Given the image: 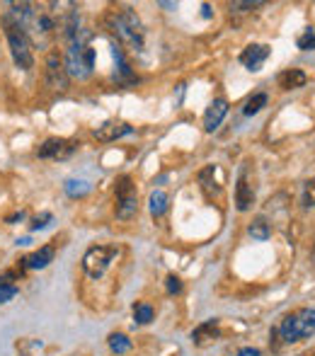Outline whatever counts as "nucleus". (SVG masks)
<instances>
[{
	"mask_svg": "<svg viewBox=\"0 0 315 356\" xmlns=\"http://www.w3.org/2000/svg\"><path fill=\"white\" fill-rule=\"evenodd\" d=\"M104 27L109 29V34L117 37L119 44H127L134 51H143V24L131 8H119L107 13Z\"/></svg>",
	"mask_w": 315,
	"mask_h": 356,
	"instance_id": "obj_1",
	"label": "nucleus"
},
{
	"mask_svg": "<svg viewBox=\"0 0 315 356\" xmlns=\"http://www.w3.org/2000/svg\"><path fill=\"white\" fill-rule=\"evenodd\" d=\"M313 334H315V308L293 310L277 327V337H282L284 344L301 342V339L313 337Z\"/></svg>",
	"mask_w": 315,
	"mask_h": 356,
	"instance_id": "obj_2",
	"label": "nucleus"
},
{
	"mask_svg": "<svg viewBox=\"0 0 315 356\" xmlns=\"http://www.w3.org/2000/svg\"><path fill=\"white\" fill-rule=\"evenodd\" d=\"M90 32H80L76 42L68 44V51H66V71L68 78H88L95 68V49L88 44Z\"/></svg>",
	"mask_w": 315,
	"mask_h": 356,
	"instance_id": "obj_3",
	"label": "nucleus"
},
{
	"mask_svg": "<svg viewBox=\"0 0 315 356\" xmlns=\"http://www.w3.org/2000/svg\"><path fill=\"white\" fill-rule=\"evenodd\" d=\"M3 27H5V37H8V47H10V56H13L15 66L19 71H29L34 66V56H32V42L24 34L22 27H17L15 22L3 17Z\"/></svg>",
	"mask_w": 315,
	"mask_h": 356,
	"instance_id": "obj_4",
	"label": "nucleus"
},
{
	"mask_svg": "<svg viewBox=\"0 0 315 356\" xmlns=\"http://www.w3.org/2000/svg\"><path fill=\"white\" fill-rule=\"evenodd\" d=\"M54 29H58V19H56V13L54 10H47V8H37L34 5V13L29 17L27 27H24V34L29 37V42L34 44H47L49 37L54 34Z\"/></svg>",
	"mask_w": 315,
	"mask_h": 356,
	"instance_id": "obj_5",
	"label": "nucleus"
},
{
	"mask_svg": "<svg viewBox=\"0 0 315 356\" xmlns=\"http://www.w3.org/2000/svg\"><path fill=\"white\" fill-rule=\"evenodd\" d=\"M114 257H117V248H114V245H92V248L83 254L85 274H88L90 279H99L109 269Z\"/></svg>",
	"mask_w": 315,
	"mask_h": 356,
	"instance_id": "obj_6",
	"label": "nucleus"
},
{
	"mask_svg": "<svg viewBox=\"0 0 315 356\" xmlns=\"http://www.w3.org/2000/svg\"><path fill=\"white\" fill-rule=\"evenodd\" d=\"M138 211V199H136V187H134L131 177L124 175L117 179V218L129 220L134 218Z\"/></svg>",
	"mask_w": 315,
	"mask_h": 356,
	"instance_id": "obj_7",
	"label": "nucleus"
},
{
	"mask_svg": "<svg viewBox=\"0 0 315 356\" xmlns=\"http://www.w3.org/2000/svg\"><path fill=\"white\" fill-rule=\"evenodd\" d=\"M44 80H47V88L54 90V92H63V90L68 88L66 61H63L56 51H51L47 56V71H44Z\"/></svg>",
	"mask_w": 315,
	"mask_h": 356,
	"instance_id": "obj_8",
	"label": "nucleus"
},
{
	"mask_svg": "<svg viewBox=\"0 0 315 356\" xmlns=\"http://www.w3.org/2000/svg\"><path fill=\"white\" fill-rule=\"evenodd\" d=\"M255 204V187H252V179H250V170L245 165L238 175V184H236V207L238 211H248L250 207Z\"/></svg>",
	"mask_w": 315,
	"mask_h": 356,
	"instance_id": "obj_9",
	"label": "nucleus"
},
{
	"mask_svg": "<svg viewBox=\"0 0 315 356\" xmlns=\"http://www.w3.org/2000/svg\"><path fill=\"white\" fill-rule=\"evenodd\" d=\"M76 150V143L73 141H66V138H47L39 148V158L44 160H63Z\"/></svg>",
	"mask_w": 315,
	"mask_h": 356,
	"instance_id": "obj_10",
	"label": "nucleus"
},
{
	"mask_svg": "<svg viewBox=\"0 0 315 356\" xmlns=\"http://www.w3.org/2000/svg\"><path fill=\"white\" fill-rule=\"evenodd\" d=\"M129 134H134V127L127 122H117V119H109V122H104L102 127L95 129V138L102 143H112L117 141V138H124L129 136Z\"/></svg>",
	"mask_w": 315,
	"mask_h": 356,
	"instance_id": "obj_11",
	"label": "nucleus"
},
{
	"mask_svg": "<svg viewBox=\"0 0 315 356\" xmlns=\"http://www.w3.org/2000/svg\"><path fill=\"white\" fill-rule=\"evenodd\" d=\"M269 54H272V49H269L267 44H250V47H245L243 54H240V63H243L248 71L257 73L259 68H262V63L269 58Z\"/></svg>",
	"mask_w": 315,
	"mask_h": 356,
	"instance_id": "obj_12",
	"label": "nucleus"
},
{
	"mask_svg": "<svg viewBox=\"0 0 315 356\" xmlns=\"http://www.w3.org/2000/svg\"><path fill=\"white\" fill-rule=\"evenodd\" d=\"M226 114H228V102L226 99H213L211 104H209V109H207V114H204V129H207L209 134L211 131H216L218 127H221V122L226 119Z\"/></svg>",
	"mask_w": 315,
	"mask_h": 356,
	"instance_id": "obj_13",
	"label": "nucleus"
},
{
	"mask_svg": "<svg viewBox=\"0 0 315 356\" xmlns=\"http://www.w3.org/2000/svg\"><path fill=\"white\" fill-rule=\"evenodd\" d=\"M218 320H207V323H202L199 327H194L192 332V342L197 344V347H204V344L213 342V339H218Z\"/></svg>",
	"mask_w": 315,
	"mask_h": 356,
	"instance_id": "obj_14",
	"label": "nucleus"
},
{
	"mask_svg": "<svg viewBox=\"0 0 315 356\" xmlns=\"http://www.w3.org/2000/svg\"><path fill=\"white\" fill-rule=\"evenodd\" d=\"M54 259V248L51 245H44V248H39L37 252H32L29 257L22 259V267L24 269H44L49 267Z\"/></svg>",
	"mask_w": 315,
	"mask_h": 356,
	"instance_id": "obj_15",
	"label": "nucleus"
},
{
	"mask_svg": "<svg viewBox=\"0 0 315 356\" xmlns=\"http://www.w3.org/2000/svg\"><path fill=\"white\" fill-rule=\"evenodd\" d=\"M277 83H279V88H282V90H298V88H303V85L308 83V75L303 71H298V68H289V71L279 73Z\"/></svg>",
	"mask_w": 315,
	"mask_h": 356,
	"instance_id": "obj_16",
	"label": "nucleus"
},
{
	"mask_svg": "<svg viewBox=\"0 0 315 356\" xmlns=\"http://www.w3.org/2000/svg\"><path fill=\"white\" fill-rule=\"evenodd\" d=\"M112 56H114V63H117V78L124 80V83H136L138 78H134L131 66H129L127 56H124V51H122L119 44H112Z\"/></svg>",
	"mask_w": 315,
	"mask_h": 356,
	"instance_id": "obj_17",
	"label": "nucleus"
},
{
	"mask_svg": "<svg viewBox=\"0 0 315 356\" xmlns=\"http://www.w3.org/2000/svg\"><path fill=\"white\" fill-rule=\"evenodd\" d=\"M248 233L252 235V240H259V243H264V240L272 238V225L267 223V218H264V216H257V218H255L252 223L248 225Z\"/></svg>",
	"mask_w": 315,
	"mask_h": 356,
	"instance_id": "obj_18",
	"label": "nucleus"
},
{
	"mask_svg": "<svg viewBox=\"0 0 315 356\" xmlns=\"http://www.w3.org/2000/svg\"><path fill=\"white\" fill-rule=\"evenodd\" d=\"M90 182L88 179H80V177H71V179H66L63 182V192L68 194L71 199H80V197H85V194H90Z\"/></svg>",
	"mask_w": 315,
	"mask_h": 356,
	"instance_id": "obj_19",
	"label": "nucleus"
},
{
	"mask_svg": "<svg viewBox=\"0 0 315 356\" xmlns=\"http://www.w3.org/2000/svg\"><path fill=\"white\" fill-rule=\"evenodd\" d=\"M168 204H170V197L165 192H153L151 199H148V209H151V213L156 216V218H160L165 211H168Z\"/></svg>",
	"mask_w": 315,
	"mask_h": 356,
	"instance_id": "obj_20",
	"label": "nucleus"
},
{
	"mask_svg": "<svg viewBox=\"0 0 315 356\" xmlns=\"http://www.w3.org/2000/svg\"><path fill=\"white\" fill-rule=\"evenodd\" d=\"M109 349H112V354H117V356L127 354L129 349H131V339H129L124 332H112L109 334Z\"/></svg>",
	"mask_w": 315,
	"mask_h": 356,
	"instance_id": "obj_21",
	"label": "nucleus"
},
{
	"mask_svg": "<svg viewBox=\"0 0 315 356\" xmlns=\"http://www.w3.org/2000/svg\"><path fill=\"white\" fill-rule=\"evenodd\" d=\"M267 102H269L267 92H257V95H252V97H250L248 102H245L243 114H245V117H252V114H257L262 107H267Z\"/></svg>",
	"mask_w": 315,
	"mask_h": 356,
	"instance_id": "obj_22",
	"label": "nucleus"
},
{
	"mask_svg": "<svg viewBox=\"0 0 315 356\" xmlns=\"http://www.w3.org/2000/svg\"><path fill=\"white\" fill-rule=\"evenodd\" d=\"M10 277H13V274H3V277H0V303H8V300H13L15 296H17V286L8 282Z\"/></svg>",
	"mask_w": 315,
	"mask_h": 356,
	"instance_id": "obj_23",
	"label": "nucleus"
},
{
	"mask_svg": "<svg viewBox=\"0 0 315 356\" xmlns=\"http://www.w3.org/2000/svg\"><path fill=\"white\" fill-rule=\"evenodd\" d=\"M153 308L148 303H136L134 305V320H136L138 325H148L153 320Z\"/></svg>",
	"mask_w": 315,
	"mask_h": 356,
	"instance_id": "obj_24",
	"label": "nucleus"
},
{
	"mask_svg": "<svg viewBox=\"0 0 315 356\" xmlns=\"http://www.w3.org/2000/svg\"><path fill=\"white\" fill-rule=\"evenodd\" d=\"M296 44L301 51H311V49H315V29H306V34L298 37Z\"/></svg>",
	"mask_w": 315,
	"mask_h": 356,
	"instance_id": "obj_25",
	"label": "nucleus"
},
{
	"mask_svg": "<svg viewBox=\"0 0 315 356\" xmlns=\"http://www.w3.org/2000/svg\"><path fill=\"white\" fill-rule=\"evenodd\" d=\"M303 207L306 209L315 207V179L306 182V187H303Z\"/></svg>",
	"mask_w": 315,
	"mask_h": 356,
	"instance_id": "obj_26",
	"label": "nucleus"
},
{
	"mask_svg": "<svg viewBox=\"0 0 315 356\" xmlns=\"http://www.w3.org/2000/svg\"><path fill=\"white\" fill-rule=\"evenodd\" d=\"M264 3H259V0H245V3H231V13H248V10H252V8H262Z\"/></svg>",
	"mask_w": 315,
	"mask_h": 356,
	"instance_id": "obj_27",
	"label": "nucleus"
},
{
	"mask_svg": "<svg viewBox=\"0 0 315 356\" xmlns=\"http://www.w3.org/2000/svg\"><path fill=\"white\" fill-rule=\"evenodd\" d=\"M51 220H54V216H51V213H49V211L39 213V216H37V218H34V220H32V230H44V228H47V225H49V223H51Z\"/></svg>",
	"mask_w": 315,
	"mask_h": 356,
	"instance_id": "obj_28",
	"label": "nucleus"
},
{
	"mask_svg": "<svg viewBox=\"0 0 315 356\" xmlns=\"http://www.w3.org/2000/svg\"><path fill=\"white\" fill-rule=\"evenodd\" d=\"M165 289H168V293H170V296L179 293V291H182V282H179V277H175V274H170V277L165 279Z\"/></svg>",
	"mask_w": 315,
	"mask_h": 356,
	"instance_id": "obj_29",
	"label": "nucleus"
},
{
	"mask_svg": "<svg viewBox=\"0 0 315 356\" xmlns=\"http://www.w3.org/2000/svg\"><path fill=\"white\" fill-rule=\"evenodd\" d=\"M238 356H262V352H259V349H255V347H245V349H240Z\"/></svg>",
	"mask_w": 315,
	"mask_h": 356,
	"instance_id": "obj_30",
	"label": "nucleus"
},
{
	"mask_svg": "<svg viewBox=\"0 0 315 356\" xmlns=\"http://www.w3.org/2000/svg\"><path fill=\"white\" fill-rule=\"evenodd\" d=\"M22 218H24V213H22V211H19V213H13V216L8 218V223H15V220H22Z\"/></svg>",
	"mask_w": 315,
	"mask_h": 356,
	"instance_id": "obj_31",
	"label": "nucleus"
},
{
	"mask_svg": "<svg viewBox=\"0 0 315 356\" xmlns=\"http://www.w3.org/2000/svg\"><path fill=\"white\" fill-rule=\"evenodd\" d=\"M202 10H204V17H211V8L209 5H202Z\"/></svg>",
	"mask_w": 315,
	"mask_h": 356,
	"instance_id": "obj_32",
	"label": "nucleus"
},
{
	"mask_svg": "<svg viewBox=\"0 0 315 356\" xmlns=\"http://www.w3.org/2000/svg\"><path fill=\"white\" fill-rule=\"evenodd\" d=\"M29 243H32L29 238H19V240H17V245H29Z\"/></svg>",
	"mask_w": 315,
	"mask_h": 356,
	"instance_id": "obj_33",
	"label": "nucleus"
}]
</instances>
